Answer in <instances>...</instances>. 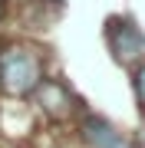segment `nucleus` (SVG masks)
<instances>
[{
    "label": "nucleus",
    "instance_id": "f257e3e1",
    "mask_svg": "<svg viewBox=\"0 0 145 148\" xmlns=\"http://www.w3.org/2000/svg\"><path fill=\"white\" fill-rule=\"evenodd\" d=\"M0 79H3V89L13 92V95L33 92L43 82V69H40L36 53H30L23 46H10L0 56Z\"/></svg>",
    "mask_w": 145,
    "mask_h": 148
},
{
    "label": "nucleus",
    "instance_id": "f03ea898",
    "mask_svg": "<svg viewBox=\"0 0 145 148\" xmlns=\"http://www.w3.org/2000/svg\"><path fill=\"white\" fill-rule=\"evenodd\" d=\"M106 36L119 63H135V59L145 56V33L132 20H109Z\"/></svg>",
    "mask_w": 145,
    "mask_h": 148
},
{
    "label": "nucleus",
    "instance_id": "7ed1b4c3",
    "mask_svg": "<svg viewBox=\"0 0 145 148\" xmlns=\"http://www.w3.org/2000/svg\"><path fill=\"white\" fill-rule=\"evenodd\" d=\"M82 142L89 148H132L129 138L119 132L115 125H109L106 119H99V115H89L82 122Z\"/></svg>",
    "mask_w": 145,
    "mask_h": 148
},
{
    "label": "nucleus",
    "instance_id": "20e7f679",
    "mask_svg": "<svg viewBox=\"0 0 145 148\" xmlns=\"http://www.w3.org/2000/svg\"><path fill=\"white\" fill-rule=\"evenodd\" d=\"M40 102H43L49 112H66L69 109V92L59 82H43L40 86Z\"/></svg>",
    "mask_w": 145,
    "mask_h": 148
},
{
    "label": "nucleus",
    "instance_id": "39448f33",
    "mask_svg": "<svg viewBox=\"0 0 145 148\" xmlns=\"http://www.w3.org/2000/svg\"><path fill=\"white\" fill-rule=\"evenodd\" d=\"M135 99L142 102V109H145V66L135 73Z\"/></svg>",
    "mask_w": 145,
    "mask_h": 148
},
{
    "label": "nucleus",
    "instance_id": "423d86ee",
    "mask_svg": "<svg viewBox=\"0 0 145 148\" xmlns=\"http://www.w3.org/2000/svg\"><path fill=\"white\" fill-rule=\"evenodd\" d=\"M142 138H145V135H142Z\"/></svg>",
    "mask_w": 145,
    "mask_h": 148
}]
</instances>
